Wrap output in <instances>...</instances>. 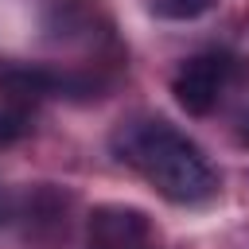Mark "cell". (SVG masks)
<instances>
[{
    "instance_id": "obj_1",
    "label": "cell",
    "mask_w": 249,
    "mask_h": 249,
    "mask_svg": "<svg viewBox=\"0 0 249 249\" xmlns=\"http://www.w3.org/2000/svg\"><path fill=\"white\" fill-rule=\"evenodd\" d=\"M109 148L121 163L140 171L167 202L198 206L218 195V171L210 167L202 148L163 117L121 121L109 136Z\"/></svg>"
},
{
    "instance_id": "obj_2",
    "label": "cell",
    "mask_w": 249,
    "mask_h": 249,
    "mask_svg": "<svg viewBox=\"0 0 249 249\" xmlns=\"http://www.w3.org/2000/svg\"><path fill=\"white\" fill-rule=\"evenodd\" d=\"M82 249H156V226L140 206L101 202L86 218Z\"/></svg>"
},
{
    "instance_id": "obj_3",
    "label": "cell",
    "mask_w": 249,
    "mask_h": 249,
    "mask_svg": "<svg viewBox=\"0 0 249 249\" xmlns=\"http://www.w3.org/2000/svg\"><path fill=\"white\" fill-rule=\"evenodd\" d=\"M230 70L233 66H230L226 54H195V58H187L171 78V93H175L179 109L191 113V117H206L218 105V97H222V89L230 82Z\"/></svg>"
},
{
    "instance_id": "obj_4",
    "label": "cell",
    "mask_w": 249,
    "mask_h": 249,
    "mask_svg": "<svg viewBox=\"0 0 249 249\" xmlns=\"http://www.w3.org/2000/svg\"><path fill=\"white\" fill-rule=\"evenodd\" d=\"M27 128H31V109H27V101L4 93V101H0V148L12 144V140H19Z\"/></svg>"
},
{
    "instance_id": "obj_5",
    "label": "cell",
    "mask_w": 249,
    "mask_h": 249,
    "mask_svg": "<svg viewBox=\"0 0 249 249\" xmlns=\"http://www.w3.org/2000/svg\"><path fill=\"white\" fill-rule=\"evenodd\" d=\"M210 8L214 0H148V12L160 19H198Z\"/></svg>"
},
{
    "instance_id": "obj_6",
    "label": "cell",
    "mask_w": 249,
    "mask_h": 249,
    "mask_svg": "<svg viewBox=\"0 0 249 249\" xmlns=\"http://www.w3.org/2000/svg\"><path fill=\"white\" fill-rule=\"evenodd\" d=\"M241 144H249V117H241Z\"/></svg>"
}]
</instances>
